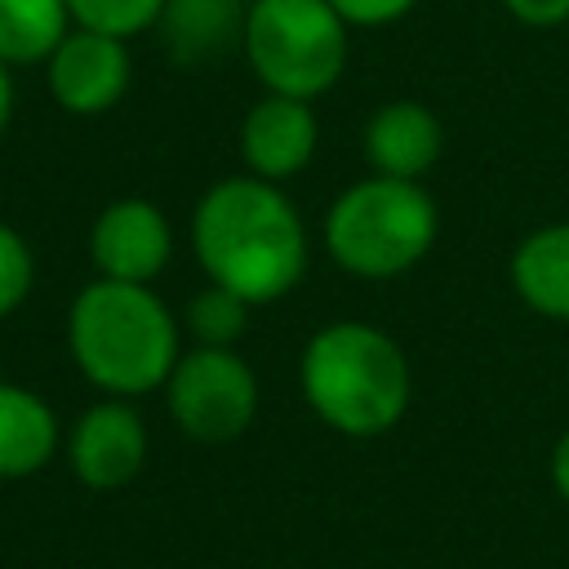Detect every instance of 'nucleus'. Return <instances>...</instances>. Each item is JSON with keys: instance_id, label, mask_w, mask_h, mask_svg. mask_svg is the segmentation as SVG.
<instances>
[{"instance_id": "2eb2a0df", "label": "nucleus", "mask_w": 569, "mask_h": 569, "mask_svg": "<svg viewBox=\"0 0 569 569\" xmlns=\"http://www.w3.org/2000/svg\"><path fill=\"white\" fill-rule=\"evenodd\" d=\"M67 31V0H0V58L9 67H44Z\"/></svg>"}, {"instance_id": "6ab92c4d", "label": "nucleus", "mask_w": 569, "mask_h": 569, "mask_svg": "<svg viewBox=\"0 0 569 569\" xmlns=\"http://www.w3.org/2000/svg\"><path fill=\"white\" fill-rule=\"evenodd\" d=\"M347 27H391L418 9V0H329Z\"/></svg>"}, {"instance_id": "9d476101", "label": "nucleus", "mask_w": 569, "mask_h": 569, "mask_svg": "<svg viewBox=\"0 0 569 569\" xmlns=\"http://www.w3.org/2000/svg\"><path fill=\"white\" fill-rule=\"evenodd\" d=\"M316 147H320V124H316V107L307 98L262 93L240 120L244 173H258L267 182L298 178L316 160Z\"/></svg>"}, {"instance_id": "0eeeda50", "label": "nucleus", "mask_w": 569, "mask_h": 569, "mask_svg": "<svg viewBox=\"0 0 569 569\" xmlns=\"http://www.w3.org/2000/svg\"><path fill=\"white\" fill-rule=\"evenodd\" d=\"M147 445H151V436H147L142 413L133 409V400L102 396L71 422L62 453H67L71 476L84 489L111 493V489H124L138 480V471L147 467Z\"/></svg>"}, {"instance_id": "412c9836", "label": "nucleus", "mask_w": 569, "mask_h": 569, "mask_svg": "<svg viewBox=\"0 0 569 569\" xmlns=\"http://www.w3.org/2000/svg\"><path fill=\"white\" fill-rule=\"evenodd\" d=\"M547 471H551V489H556L560 502L569 507V427H565L560 440L551 445V462H547Z\"/></svg>"}, {"instance_id": "f03ea898", "label": "nucleus", "mask_w": 569, "mask_h": 569, "mask_svg": "<svg viewBox=\"0 0 569 569\" xmlns=\"http://www.w3.org/2000/svg\"><path fill=\"white\" fill-rule=\"evenodd\" d=\"M67 351L102 396H151L182 356V320L151 284L89 280L67 307Z\"/></svg>"}, {"instance_id": "6e6552de", "label": "nucleus", "mask_w": 569, "mask_h": 569, "mask_svg": "<svg viewBox=\"0 0 569 569\" xmlns=\"http://www.w3.org/2000/svg\"><path fill=\"white\" fill-rule=\"evenodd\" d=\"M129 80H133L129 40L107 36V31H89V27H71L44 62L49 98L67 116L111 111L129 93Z\"/></svg>"}, {"instance_id": "39448f33", "label": "nucleus", "mask_w": 569, "mask_h": 569, "mask_svg": "<svg viewBox=\"0 0 569 569\" xmlns=\"http://www.w3.org/2000/svg\"><path fill=\"white\" fill-rule=\"evenodd\" d=\"M351 27L329 0H249L240 49L262 93L325 98L347 71Z\"/></svg>"}, {"instance_id": "9b49d317", "label": "nucleus", "mask_w": 569, "mask_h": 569, "mask_svg": "<svg viewBox=\"0 0 569 569\" xmlns=\"http://www.w3.org/2000/svg\"><path fill=\"white\" fill-rule=\"evenodd\" d=\"M369 173L387 178H427L445 151V124L427 102L413 98H391L382 102L360 133Z\"/></svg>"}, {"instance_id": "f8f14e48", "label": "nucleus", "mask_w": 569, "mask_h": 569, "mask_svg": "<svg viewBox=\"0 0 569 569\" xmlns=\"http://www.w3.org/2000/svg\"><path fill=\"white\" fill-rule=\"evenodd\" d=\"M62 449V427L53 405L22 387L0 378V480H27L53 462Z\"/></svg>"}, {"instance_id": "423d86ee", "label": "nucleus", "mask_w": 569, "mask_h": 569, "mask_svg": "<svg viewBox=\"0 0 569 569\" xmlns=\"http://www.w3.org/2000/svg\"><path fill=\"white\" fill-rule=\"evenodd\" d=\"M160 391L173 427L196 445H231L258 413V373L236 347H187Z\"/></svg>"}, {"instance_id": "a211bd4d", "label": "nucleus", "mask_w": 569, "mask_h": 569, "mask_svg": "<svg viewBox=\"0 0 569 569\" xmlns=\"http://www.w3.org/2000/svg\"><path fill=\"white\" fill-rule=\"evenodd\" d=\"M31 284H36L31 244L13 222L0 218V320H9L31 298Z\"/></svg>"}, {"instance_id": "1a4fd4ad", "label": "nucleus", "mask_w": 569, "mask_h": 569, "mask_svg": "<svg viewBox=\"0 0 569 569\" xmlns=\"http://www.w3.org/2000/svg\"><path fill=\"white\" fill-rule=\"evenodd\" d=\"M89 258L98 276L151 284L173 258V222L147 196H120L98 209L89 227Z\"/></svg>"}, {"instance_id": "f257e3e1", "label": "nucleus", "mask_w": 569, "mask_h": 569, "mask_svg": "<svg viewBox=\"0 0 569 569\" xmlns=\"http://www.w3.org/2000/svg\"><path fill=\"white\" fill-rule=\"evenodd\" d=\"M191 249L204 280L244 302H280L307 276L311 240L298 204L280 182L258 173L218 178L191 209Z\"/></svg>"}, {"instance_id": "dca6fc26", "label": "nucleus", "mask_w": 569, "mask_h": 569, "mask_svg": "<svg viewBox=\"0 0 569 569\" xmlns=\"http://www.w3.org/2000/svg\"><path fill=\"white\" fill-rule=\"evenodd\" d=\"M249 311H253V302H244L227 284L204 280V289H196L178 316L182 338H191V347H236L249 329Z\"/></svg>"}, {"instance_id": "4468645a", "label": "nucleus", "mask_w": 569, "mask_h": 569, "mask_svg": "<svg viewBox=\"0 0 569 569\" xmlns=\"http://www.w3.org/2000/svg\"><path fill=\"white\" fill-rule=\"evenodd\" d=\"M244 0H164L160 9V40L169 44L173 62H209L244 31Z\"/></svg>"}, {"instance_id": "4be33fe9", "label": "nucleus", "mask_w": 569, "mask_h": 569, "mask_svg": "<svg viewBox=\"0 0 569 569\" xmlns=\"http://www.w3.org/2000/svg\"><path fill=\"white\" fill-rule=\"evenodd\" d=\"M13 102H18V93H13V67L0 58V138H4L9 120H13Z\"/></svg>"}, {"instance_id": "f3484780", "label": "nucleus", "mask_w": 569, "mask_h": 569, "mask_svg": "<svg viewBox=\"0 0 569 569\" xmlns=\"http://www.w3.org/2000/svg\"><path fill=\"white\" fill-rule=\"evenodd\" d=\"M160 9H164V0H67L71 27L107 31V36H120V40L156 31Z\"/></svg>"}, {"instance_id": "ddd939ff", "label": "nucleus", "mask_w": 569, "mask_h": 569, "mask_svg": "<svg viewBox=\"0 0 569 569\" xmlns=\"http://www.w3.org/2000/svg\"><path fill=\"white\" fill-rule=\"evenodd\" d=\"M511 289L533 316L569 325V222L533 227L516 244Z\"/></svg>"}, {"instance_id": "20e7f679", "label": "nucleus", "mask_w": 569, "mask_h": 569, "mask_svg": "<svg viewBox=\"0 0 569 569\" xmlns=\"http://www.w3.org/2000/svg\"><path fill=\"white\" fill-rule=\"evenodd\" d=\"M440 231V209L418 178L369 173L333 196L320 222L325 253L356 280H396L413 271Z\"/></svg>"}, {"instance_id": "aec40b11", "label": "nucleus", "mask_w": 569, "mask_h": 569, "mask_svg": "<svg viewBox=\"0 0 569 569\" xmlns=\"http://www.w3.org/2000/svg\"><path fill=\"white\" fill-rule=\"evenodd\" d=\"M502 9H507L520 27H538V31L569 22V0H502Z\"/></svg>"}, {"instance_id": "7ed1b4c3", "label": "nucleus", "mask_w": 569, "mask_h": 569, "mask_svg": "<svg viewBox=\"0 0 569 569\" xmlns=\"http://www.w3.org/2000/svg\"><path fill=\"white\" fill-rule=\"evenodd\" d=\"M298 387L307 409L351 440L391 431L413 400L405 347L369 320L320 325L298 356Z\"/></svg>"}]
</instances>
